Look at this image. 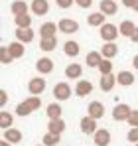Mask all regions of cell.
I'll return each instance as SVG.
<instances>
[{"mask_svg": "<svg viewBox=\"0 0 138 146\" xmlns=\"http://www.w3.org/2000/svg\"><path fill=\"white\" fill-rule=\"evenodd\" d=\"M122 4H124L126 8H132V6L136 4V0H122Z\"/></svg>", "mask_w": 138, "mask_h": 146, "instance_id": "cell-41", "label": "cell"}, {"mask_svg": "<svg viewBox=\"0 0 138 146\" xmlns=\"http://www.w3.org/2000/svg\"><path fill=\"white\" fill-rule=\"evenodd\" d=\"M59 136L61 134H55V132H49L47 130L46 134H44V138H42V142L46 146H55V144H59Z\"/></svg>", "mask_w": 138, "mask_h": 146, "instance_id": "cell-30", "label": "cell"}, {"mask_svg": "<svg viewBox=\"0 0 138 146\" xmlns=\"http://www.w3.org/2000/svg\"><path fill=\"white\" fill-rule=\"evenodd\" d=\"M2 138H6L8 142H12V144H18V142H22V132L18 130V128H6L4 130V134H2Z\"/></svg>", "mask_w": 138, "mask_h": 146, "instance_id": "cell-14", "label": "cell"}, {"mask_svg": "<svg viewBox=\"0 0 138 146\" xmlns=\"http://www.w3.org/2000/svg\"><path fill=\"white\" fill-rule=\"evenodd\" d=\"M130 40H132L134 44H138V26H136V30H134V34L130 36Z\"/></svg>", "mask_w": 138, "mask_h": 146, "instance_id": "cell-42", "label": "cell"}, {"mask_svg": "<svg viewBox=\"0 0 138 146\" xmlns=\"http://www.w3.org/2000/svg\"><path fill=\"white\" fill-rule=\"evenodd\" d=\"M34 38H36V34L32 28H16V40H20L22 44L34 42Z\"/></svg>", "mask_w": 138, "mask_h": 146, "instance_id": "cell-11", "label": "cell"}, {"mask_svg": "<svg viewBox=\"0 0 138 146\" xmlns=\"http://www.w3.org/2000/svg\"><path fill=\"white\" fill-rule=\"evenodd\" d=\"M81 73H83V67H81L79 63H71V65L65 67V77H67V79H79Z\"/></svg>", "mask_w": 138, "mask_h": 146, "instance_id": "cell-23", "label": "cell"}, {"mask_svg": "<svg viewBox=\"0 0 138 146\" xmlns=\"http://www.w3.org/2000/svg\"><path fill=\"white\" fill-rule=\"evenodd\" d=\"M26 103L30 105L32 111H38V109L42 107V99H40V95H32V97H28V99H26Z\"/></svg>", "mask_w": 138, "mask_h": 146, "instance_id": "cell-35", "label": "cell"}, {"mask_svg": "<svg viewBox=\"0 0 138 146\" xmlns=\"http://www.w3.org/2000/svg\"><path fill=\"white\" fill-rule=\"evenodd\" d=\"M87 115H91L93 119H103L105 117V105L103 103H99V101H91L89 103V107H87Z\"/></svg>", "mask_w": 138, "mask_h": 146, "instance_id": "cell-9", "label": "cell"}, {"mask_svg": "<svg viewBox=\"0 0 138 146\" xmlns=\"http://www.w3.org/2000/svg\"><path fill=\"white\" fill-rule=\"evenodd\" d=\"M105 14L103 12H93V14H89V18H87V24L93 26V28H101V26L105 24Z\"/></svg>", "mask_w": 138, "mask_h": 146, "instance_id": "cell-19", "label": "cell"}, {"mask_svg": "<svg viewBox=\"0 0 138 146\" xmlns=\"http://www.w3.org/2000/svg\"><path fill=\"white\" fill-rule=\"evenodd\" d=\"M55 4H57L59 8H63V10H67V8H71V6L75 4V0H55Z\"/></svg>", "mask_w": 138, "mask_h": 146, "instance_id": "cell-37", "label": "cell"}, {"mask_svg": "<svg viewBox=\"0 0 138 146\" xmlns=\"http://www.w3.org/2000/svg\"><path fill=\"white\" fill-rule=\"evenodd\" d=\"M0 146H12V142H8L6 138H2V142H0Z\"/></svg>", "mask_w": 138, "mask_h": 146, "instance_id": "cell-44", "label": "cell"}, {"mask_svg": "<svg viewBox=\"0 0 138 146\" xmlns=\"http://www.w3.org/2000/svg\"><path fill=\"white\" fill-rule=\"evenodd\" d=\"M134 146H138V142H136V144H134Z\"/></svg>", "mask_w": 138, "mask_h": 146, "instance_id": "cell-47", "label": "cell"}, {"mask_svg": "<svg viewBox=\"0 0 138 146\" xmlns=\"http://www.w3.org/2000/svg\"><path fill=\"white\" fill-rule=\"evenodd\" d=\"M47 130H49V132H55V134H61V132L65 130V121H63L61 117H59V119H49Z\"/></svg>", "mask_w": 138, "mask_h": 146, "instance_id": "cell-17", "label": "cell"}, {"mask_svg": "<svg viewBox=\"0 0 138 146\" xmlns=\"http://www.w3.org/2000/svg\"><path fill=\"white\" fill-rule=\"evenodd\" d=\"M93 142H95V146H109L111 144V132L107 128H99L93 134Z\"/></svg>", "mask_w": 138, "mask_h": 146, "instance_id": "cell-7", "label": "cell"}, {"mask_svg": "<svg viewBox=\"0 0 138 146\" xmlns=\"http://www.w3.org/2000/svg\"><path fill=\"white\" fill-rule=\"evenodd\" d=\"M0 61H2V65H10V63L14 61V57H12L8 46H2V48H0Z\"/></svg>", "mask_w": 138, "mask_h": 146, "instance_id": "cell-31", "label": "cell"}, {"mask_svg": "<svg viewBox=\"0 0 138 146\" xmlns=\"http://www.w3.org/2000/svg\"><path fill=\"white\" fill-rule=\"evenodd\" d=\"M130 113H132V109H130L128 105H124V103H118L115 109H113V119H115V121H118V122L128 121Z\"/></svg>", "mask_w": 138, "mask_h": 146, "instance_id": "cell-2", "label": "cell"}, {"mask_svg": "<svg viewBox=\"0 0 138 146\" xmlns=\"http://www.w3.org/2000/svg\"><path fill=\"white\" fill-rule=\"evenodd\" d=\"M101 12L105 14V16H115L116 10H118V6H116L115 0H101Z\"/></svg>", "mask_w": 138, "mask_h": 146, "instance_id": "cell-16", "label": "cell"}, {"mask_svg": "<svg viewBox=\"0 0 138 146\" xmlns=\"http://www.w3.org/2000/svg\"><path fill=\"white\" fill-rule=\"evenodd\" d=\"M81 132L83 134H95L99 128H97V119H93L91 115H87V117H83L81 119Z\"/></svg>", "mask_w": 138, "mask_h": 146, "instance_id": "cell-5", "label": "cell"}, {"mask_svg": "<svg viewBox=\"0 0 138 146\" xmlns=\"http://www.w3.org/2000/svg\"><path fill=\"white\" fill-rule=\"evenodd\" d=\"M116 83L122 85V87H128V85L134 83V75H132L130 71H118V75H116Z\"/></svg>", "mask_w": 138, "mask_h": 146, "instance_id": "cell-20", "label": "cell"}, {"mask_svg": "<svg viewBox=\"0 0 138 146\" xmlns=\"http://www.w3.org/2000/svg\"><path fill=\"white\" fill-rule=\"evenodd\" d=\"M10 12H12L14 16H18V14H26V12H28V4H26V0H16V2H12V4H10Z\"/></svg>", "mask_w": 138, "mask_h": 146, "instance_id": "cell-26", "label": "cell"}, {"mask_svg": "<svg viewBox=\"0 0 138 146\" xmlns=\"http://www.w3.org/2000/svg\"><path fill=\"white\" fill-rule=\"evenodd\" d=\"M132 10H134V12H138V0H136V4L132 6Z\"/></svg>", "mask_w": 138, "mask_h": 146, "instance_id": "cell-45", "label": "cell"}, {"mask_svg": "<svg viewBox=\"0 0 138 146\" xmlns=\"http://www.w3.org/2000/svg\"><path fill=\"white\" fill-rule=\"evenodd\" d=\"M30 10H32L36 16H46L47 12H49V2H47V0H32Z\"/></svg>", "mask_w": 138, "mask_h": 146, "instance_id": "cell-10", "label": "cell"}, {"mask_svg": "<svg viewBox=\"0 0 138 146\" xmlns=\"http://www.w3.org/2000/svg\"><path fill=\"white\" fill-rule=\"evenodd\" d=\"M36 69L40 75H47V73L53 71V61L49 59V57H40L38 61H36Z\"/></svg>", "mask_w": 138, "mask_h": 146, "instance_id": "cell-12", "label": "cell"}, {"mask_svg": "<svg viewBox=\"0 0 138 146\" xmlns=\"http://www.w3.org/2000/svg\"><path fill=\"white\" fill-rule=\"evenodd\" d=\"M99 34H101V38H103V42H115L116 38H118V34H120V30H118L115 24H107V22H105V24L101 26V32H99Z\"/></svg>", "mask_w": 138, "mask_h": 146, "instance_id": "cell-1", "label": "cell"}, {"mask_svg": "<svg viewBox=\"0 0 138 146\" xmlns=\"http://www.w3.org/2000/svg\"><path fill=\"white\" fill-rule=\"evenodd\" d=\"M118 30H120V36H124V38H130V36L134 34L136 26H134V22H130V20H124V22H120Z\"/></svg>", "mask_w": 138, "mask_h": 146, "instance_id": "cell-24", "label": "cell"}, {"mask_svg": "<svg viewBox=\"0 0 138 146\" xmlns=\"http://www.w3.org/2000/svg\"><path fill=\"white\" fill-rule=\"evenodd\" d=\"M57 48V38L53 36V38H42L40 40V49L42 51H53V49Z\"/></svg>", "mask_w": 138, "mask_h": 146, "instance_id": "cell-22", "label": "cell"}, {"mask_svg": "<svg viewBox=\"0 0 138 146\" xmlns=\"http://www.w3.org/2000/svg\"><path fill=\"white\" fill-rule=\"evenodd\" d=\"M59 32L61 34H75V32H79V22L77 20H71V18H61L59 22Z\"/></svg>", "mask_w": 138, "mask_h": 146, "instance_id": "cell-3", "label": "cell"}, {"mask_svg": "<svg viewBox=\"0 0 138 146\" xmlns=\"http://www.w3.org/2000/svg\"><path fill=\"white\" fill-rule=\"evenodd\" d=\"M28 91H30L32 95H42V93L46 91V79H42V77H34V79H30V83H28Z\"/></svg>", "mask_w": 138, "mask_h": 146, "instance_id": "cell-6", "label": "cell"}, {"mask_svg": "<svg viewBox=\"0 0 138 146\" xmlns=\"http://www.w3.org/2000/svg\"><path fill=\"white\" fill-rule=\"evenodd\" d=\"M116 85V75H113V73H109V75H101V89L103 91H113Z\"/></svg>", "mask_w": 138, "mask_h": 146, "instance_id": "cell-15", "label": "cell"}, {"mask_svg": "<svg viewBox=\"0 0 138 146\" xmlns=\"http://www.w3.org/2000/svg\"><path fill=\"white\" fill-rule=\"evenodd\" d=\"M101 53H103V57L113 59L116 53H118V46H116L115 42H105V46H103V49H101Z\"/></svg>", "mask_w": 138, "mask_h": 146, "instance_id": "cell-21", "label": "cell"}, {"mask_svg": "<svg viewBox=\"0 0 138 146\" xmlns=\"http://www.w3.org/2000/svg\"><path fill=\"white\" fill-rule=\"evenodd\" d=\"M132 65H134V69L138 71V53L134 55V57H132Z\"/></svg>", "mask_w": 138, "mask_h": 146, "instance_id": "cell-43", "label": "cell"}, {"mask_svg": "<svg viewBox=\"0 0 138 146\" xmlns=\"http://www.w3.org/2000/svg\"><path fill=\"white\" fill-rule=\"evenodd\" d=\"M12 121H14V119H12V115H10L8 111H2V113H0V128H2V130L10 128V126H12Z\"/></svg>", "mask_w": 138, "mask_h": 146, "instance_id": "cell-33", "label": "cell"}, {"mask_svg": "<svg viewBox=\"0 0 138 146\" xmlns=\"http://www.w3.org/2000/svg\"><path fill=\"white\" fill-rule=\"evenodd\" d=\"M101 61H103V53H99V51H89L87 53V59H85L87 67H99Z\"/></svg>", "mask_w": 138, "mask_h": 146, "instance_id": "cell-25", "label": "cell"}, {"mask_svg": "<svg viewBox=\"0 0 138 146\" xmlns=\"http://www.w3.org/2000/svg\"><path fill=\"white\" fill-rule=\"evenodd\" d=\"M126 138H128V142H138V126H132L130 130H128V134H126Z\"/></svg>", "mask_w": 138, "mask_h": 146, "instance_id": "cell-36", "label": "cell"}, {"mask_svg": "<svg viewBox=\"0 0 138 146\" xmlns=\"http://www.w3.org/2000/svg\"><path fill=\"white\" fill-rule=\"evenodd\" d=\"M93 93V83L87 79H79L77 85H75V95L77 97H87Z\"/></svg>", "mask_w": 138, "mask_h": 146, "instance_id": "cell-8", "label": "cell"}, {"mask_svg": "<svg viewBox=\"0 0 138 146\" xmlns=\"http://www.w3.org/2000/svg\"><path fill=\"white\" fill-rule=\"evenodd\" d=\"M46 113H47V117H49V119H59V117H61V113H63V109H61V105H59V103H49Z\"/></svg>", "mask_w": 138, "mask_h": 146, "instance_id": "cell-28", "label": "cell"}, {"mask_svg": "<svg viewBox=\"0 0 138 146\" xmlns=\"http://www.w3.org/2000/svg\"><path fill=\"white\" fill-rule=\"evenodd\" d=\"M32 113H34V111L30 109V105H28L26 101L16 107V115H18V117H28V115H32Z\"/></svg>", "mask_w": 138, "mask_h": 146, "instance_id": "cell-34", "label": "cell"}, {"mask_svg": "<svg viewBox=\"0 0 138 146\" xmlns=\"http://www.w3.org/2000/svg\"><path fill=\"white\" fill-rule=\"evenodd\" d=\"M38 146H46V144H38Z\"/></svg>", "mask_w": 138, "mask_h": 146, "instance_id": "cell-46", "label": "cell"}, {"mask_svg": "<svg viewBox=\"0 0 138 146\" xmlns=\"http://www.w3.org/2000/svg\"><path fill=\"white\" fill-rule=\"evenodd\" d=\"M14 22H16V28H32V16L26 14H18L14 16Z\"/></svg>", "mask_w": 138, "mask_h": 146, "instance_id": "cell-27", "label": "cell"}, {"mask_svg": "<svg viewBox=\"0 0 138 146\" xmlns=\"http://www.w3.org/2000/svg\"><path fill=\"white\" fill-rule=\"evenodd\" d=\"M6 91H0V105H2V107H4V105H6Z\"/></svg>", "mask_w": 138, "mask_h": 146, "instance_id": "cell-40", "label": "cell"}, {"mask_svg": "<svg viewBox=\"0 0 138 146\" xmlns=\"http://www.w3.org/2000/svg\"><path fill=\"white\" fill-rule=\"evenodd\" d=\"M63 51H65V55H69V57H77V55H79V51H81V48H79V44H77V42H65Z\"/></svg>", "mask_w": 138, "mask_h": 146, "instance_id": "cell-29", "label": "cell"}, {"mask_svg": "<svg viewBox=\"0 0 138 146\" xmlns=\"http://www.w3.org/2000/svg\"><path fill=\"white\" fill-rule=\"evenodd\" d=\"M8 49H10V53H12V57H14V59H20V57L24 55V51H26V48H24V44L20 42V40H16V42L8 44Z\"/></svg>", "mask_w": 138, "mask_h": 146, "instance_id": "cell-18", "label": "cell"}, {"mask_svg": "<svg viewBox=\"0 0 138 146\" xmlns=\"http://www.w3.org/2000/svg\"><path fill=\"white\" fill-rule=\"evenodd\" d=\"M53 97H55V101H67V99L71 97V87H69L65 81L57 83V85L53 87Z\"/></svg>", "mask_w": 138, "mask_h": 146, "instance_id": "cell-4", "label": "cell"}, {"mask_svg": "<svg viewBox=\"0 0 138 146\" xmlns=\"http://www.w3.org/2000/svg\"><path fill=\"white\" fill-rule=\"evenodd\" d=\"M75 4H77L79 8H91L93 0H75Z\"/></svg>", "mask_w": 138, "mask_h": 146, "instance_id": "cell-39", "label": "cell"}, {"mask_svg": "<svg viewBox=\"0 0 138 146\" xmlns=\"http://www.w3.org/2000/svg\"><path fill=\"white\" fill-rule=\"evenodd\" d=\"M128 124H130V126H138V111H132V113H130V117H128Z\"/></svg>", "mask_w": 138, "mask_h": 146, "instance_id": "cell-38", "label": "cell"}, {"mask_svg": "<svg viewBox=\"0 0 138 146\" xmlns=\"http://www.w3.org/2000/svg\"><path fill=\"white\" fill-rule=\"evenodd\" d=\"M55 32H59V26L53 22H46L40 26V38H53Z\"/></svg>", "mask_w": 138, "mask_h": 146, "instance_id": "cell-13", "label": "cell"}, {"mask_svg": "<svg viewBox=\"0 0 138 146\" xmlns=\"http://www.w3.org/2000/svg\"><path fill=\"white\" fill-rule=\"evenodd\" d=\"M101 75H109V73H113V61L109 59V57H103V61L99 63V67H97Z\"/></svg>", "mask_w": 138, "mask_h": 146, "instance_id": "cell-32", "label": "cell"}]
</instances>
